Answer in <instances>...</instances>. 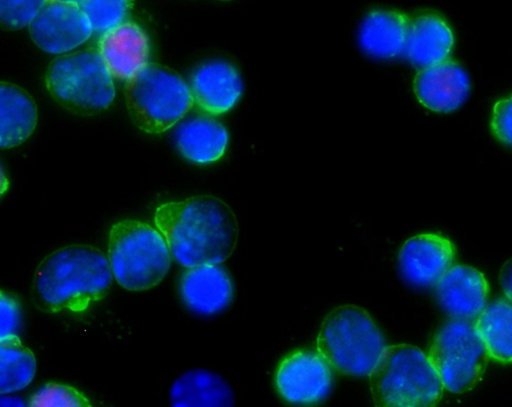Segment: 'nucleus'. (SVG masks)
<instances>
[{
    "instance_id": "obj_1",
    "label": "nucleus",
    "mask_w": 512,
    "mask_h": 407,
    "mask_svg": "<svg viewBox=\"0 0 512 407\" xmlns=\"http://www.w3.org/2000/svg\"><path fill=\"white\" fill-rule=\"evenodd\" d=\"M154 224L172 258L184 268L223 263L233 253L239 234L232 209L212 195L164 202L154 211Z\"/></svg>"
},
{
    "instance_id": "obj_2",
    "label": "nucleus",
    "mask_w": 512,
    "mask_h": 407,
    "mask_svg": "<svg viewBox=\"0 0 512 407\" xmlns=\"http://www.w3.org/2000/svg\"><path fill=\"white\" fill-rule=\"evenodd\" d=\"M113 272L108 256L88 244H72L54 250L38 264L30 298L44 313H82L110 291Z\"/></svg>"
},
{
    "instance_id": "obj_3",
    "label": "nucleus",
    "mask_w": 512,
    "mask_h": 407,
    "mask_svg": "<svg viewBox=\"0 0 512 407\" xmlns=\"http://www.w3.org/2000/svg\"><path fill=\"white\" fill-rule=\"evenodd\" d=\"M373 402L381 407H431L444 386L428 356L405 343L385 348L368 376Z\"/></svg>"
},
{
    "instance_id": "obj_4",
    "label": "nucleus",
    "mask_w": 512,
    "mask_h": 407,
    "mask_svg": "<svg viewBox=\"0 0 512 407\" xmlns=\"http://www.w3.org/2000/svg\"><path fill=\"white\" fill-rule=\"evenodd\" d=\"M316 347L333 370L347 376L366 377L387 345L382 331L365 309L345 304L325 316Z\"/></svg>"
},
{
    "instance_id": "obj_5",
    "label": "nucleus",
    "mask_w": 512,
    "mask_h": 407,
    "mask_svg": "<svg viewBox=\"0 0 512 407\" xmlns=\"http://www.w3.org/2000/svg\"><path fill=\"white\" fill-rule=\"evenodd\" d=\"M107 256L115 280L129 291L157 286L168 273L172 258L157 227L136 219H123L111 226Z\"/></svg>"
},
{
    "instance_id": "obj_6",
    "label": "nucleus",
    "mask_w": 512,
    "mask_h": 407,
    "mask_svg": "<svg viewBox=\"0 0 512 407\" xmlns=\"http://www.w3.org/2000/svg\"><path fill=\"white\" fill-rule=\"evenodd\" d=\"M125 100L135 125L150 134H160L178 123L193 107L190 86L174 70L149 63L126 81Z\"/></svg>"
},
{
    "instance_id": "obj_7",
    "label": "nucleus",
    "mask_w": 512,
    "mask_h": 407,
    "mask_svg": "<svg viewBox=\"0 0 512 407\" xmlns=\"http://www.w3.org/2000/svg\"><path fill=\"white\" fill-rule=\"evenodd\" d=\"M45 82L56 102L81 115L105 110L116 94L112 75L96 50L55 58L48 66Z\"/></svg>"
},
{
    "instance_id": "obj_8",
    "label": "nucleus",
    "mask_w": 512,
    "mask_h": 407,
    "mask_svg": "<svg viewBox=\"0 0 512 407\" xmlns=\"http://www.w3.org/2000/svg\"><path fill=\"white\" fill-rule=\"evenodd\" d=\"M427 356L444 389L457 394L476 386L490 359L474 321L454 318L437 330Z\"/></svg>"
},
{
    "instance_id": "obj_9",
    "label": "nucleus",
    "mask_w": 512,
    "mask_h": 407,
    "mask_svg": "<svg viewBox=\"0 0 512 407\" xmlns=\"http://www.w3.org/2000/svg\"><path fill=\"white\" fill-rule=\"evenodd\" d=\"M275 385L281 397L290 403L314 404L331 390L332 367L318 351L296 350L279 363Z\"/></svg>"
},
{
    "instance_id": "obj_10",
    "label": "nucleus",
    "mask_w": 512,
    "mask_h": 407,
    "mask_svg": "<svg viewBox=\"0 0 512 407\" xmlns=\"http://www.w3.org/2000/svg\"><path fill=\"white\" fill-rule=\"evenodd\" d=\"M28 28L33 42L50 54L69 52L93 33L80 5L57 0H48Z\"/></svg>"
},
{
    "instance_id": "obj_11",
    "label": "nucleus",
    "mask_w": 512,
    "mask_h": 407,
    "mask_svg": "<svg viewBox=\"0 0 512 407\" xmlns=\"http://www.w3.org/2000/svg\"><path fill=\"white\" fill-rule=\"evenodd\" d=\"M455 247L446 237L423 233L406 240L398 253L402 278L418 288L435 286L454 264Z\"/></svg>"
},
{
    "instance_id": "obj_12",
    "label": "nucleus",
    "mask_w": 512,
    "mask_h": 407,
    "mask_svg": "<svg viewBox=\"0 0 512 407\" xmlns=\"http://www.w3.org/2000/svg\"><path fill=\"white\" fill-rule=\"evenodd\" d=\"M178 290L184 305L203 316L223 311L234 296L232 278L220 264L186 267L179 277Z\"/></svg>"
},
{
    "instance_id": "obj_13",
    "label": "nucleus",
    "mask_w": 512,
    "mask_h": 407,
    "mask_svg": "<svg viewBox=\"0 0 512 407\" xmlns=\"http://www.w3.org/2000/svg\"><path fill=\"white\" fill-rule=\"evenodd\" d=\"M435 293L451 318L475 321L487 305L489 286L476 268L455 264L435 285Z\"/></svg>"
},
{
    "instance_id": "obj_14",
    "label": "nucleus",
    "mask_w": 512,
    "mask_h": 407,
    "mask_svg": "<svg viewBox=\"0 0 512 407\" xmlns=\"http://www.w3.org/2000/svg\"><path fill=\"white\" fill-rule=\"evenodd\" d=\"M97 51L112 77L120 80H130L149 64V38L134 22L126 21L103 33Z\"/></svg>"
},
{
    "instance_id": "obj_15",
    "label": "nucleus",
    "mask_w": 512,
    "mask_h": 407,
    "mask_svg": "<svg viewBox=\"0 0 512 407\" xmlns=\"http://www.w3.org/2000/svg\"><path fill=\"white\" fill-rule=\"evenodd\" d=\"M194 103L209 115L231 110L243 92L237 68L223 60H213L197 67L190 80Z\"/></svg>"
},
{
    "instance_id": "obj_16",
    "label": "nucleus",
    "mask_w": 512,
    "mask_h": 407,
    "mask_svg": "<svg viewBox=\"0 0 512 407\" xmlns=\"http://www.w3.org/2000/svg\"><path fill=\"white\" fill-rule=\"evenodd\" d=\"M470 82L465 70L453 60L422 68L414 79L419 102L436 112H451L466 100Z\"/></svg>"
},
{
    "instance_id": "obj_17",
    "label": "nucleus",
    "mask_w": 512,
    "mask_h": 407,
    "mask_svg": "<svg viewBox=\"0 0 512 407\" xmlns=\"http://www.w3.org/2000/svg\"><path fill=\"white\" fill-rule=\"evenodd\" d=\"M409 22L410 18L399 11H370L358 31L362 51L376 59H392L403 54Z\"/></svg>"
},
{
    "instance_id": "obj_18",
    "label": "nucleus",
    "mask_w": 512,
    "mask_h": 407,
    "mask_svg": "<svg viewBox=\"0 0 512 407\" xmlns=\"http://www.w3.org/2000/svg\"><path fill=\"white\" fill-rule=\"evenodd\" d=\"M453 47V34L440 16L423 13L410 19L404 55L422 69L447 59Z\"/></svg>"
},
{
    "instance_id": "obj_19",
    "label": "nucleus",
    "mask_w": 512,
    "mask_h": 407,
    "mask_svg": "<svg viewBox=\"0 0 512 407\" xmlns=\"http://www.w3.org/2000/svg\"><path fill=\"white\" fill-rule=\"evenodd\" d=\"M179 152L189 161L210 164L219 160L228 145L225 126L211 116L198 115L181 122L174 134Z\"/></svg>"
},
{
    "instance_id": "obj_20",
    "label": "nucleus",
    "mask_w": 512,
    "mask_h": 407,
    "mask_svg": "<svg viewBox=\"0 0 512 407\" xmlns=\"http://www.w3.org/2000/svg\"><path fill=\"white\" fill-rule=\"evenodd\" d=\"M174 407H231L233 390L224 378L210 370L193 369L180 375L170 389Z\"/></svg>"
},
{
    "instance_id": "obj_21",
    "label": "nucleus",
    "mask_w": 512,
    "mask_h": 407,
    "mask_svg": "<svg viewBox=\"0 0 512 407\" xmlns=\"http://www.w3.org/2000/svg\"><path fill=\"white\" fill-rule=\"evenodd\" d=\"M37 124V107L28 92L2 81L0 86V146L13 148L23 143Z\"/></svg>"
},
{
    "instance_id": "obj_22",
    "label": "nucleus",
    "mask_w": 512,
    "mask_h": 407,
    "mask_svg": "<svg viewBox=\"0 0 512 407\" xmlns=\"http://www.w3.org/2000/svg\"><path fill=\"white\" fill-rule=\"evenodd\" d=\"M489 358L512 363V301L505 296L487 304L474 321Z\"/></svg>"
},
{
    "instance_id": "obj_23",
    "label": "nucleus",
    "mask_w": 512,
    "mask_h": 407,
    "mask_svg": "<svg viewBox=\"0 0 512 407\" xmlns=\"http://www.w3.org/2000/svg\"><path fill=\"white\" fill-rule=\"evenodd\" d=\"M36 373L34 353L18 335L0 339V393L8 394L27 387Z\"/></svg>"
},
{
    "instance_id": "obj_24",
    "label": "nucleus",
    "mask_w": 512,
    "mask_h": 407,
    "mask_svg": "<svg viewBox=\"0 0 512 407\" xmlns=\"http://www.w3.org/2000/svg\"><path fill=\"white\" fill-rule=\"evenodd\" d=\"M80 7L93 32L103 34L126 22L132 0H83Z\"/></svg>"
},
{
    "instance_id": "obj_25",
    "label": "nucleus",
    "mask_w": 512,
    "mask_h": 407,
    "mask_svg": "<svg viewBox=\"0 0 512 407\" xmlns=\"http://www.w3.org/2000/svg\"><path fill=\"white\" fill-rule=\"evenodd\" d=\"M32 407H88L89 399L75 387L48 382L38 389L29 400Z\"/></svg>"
},
{
    "instance_id": "obj_26",
    "label": "nucleus",
    "mask_w": 512,
    "mask_h": 407,
    "mask_svg": "<svg viewBox=\"0 0 512 407\" xmlns=\"http://www.w3.org/2000/svg\"><path fill=\"white\" fill-rule=\"evenodd\" d=\"M48 0H0L3 28L17 30L28 26Z\"/></svg>"
},
{
    "instance_id": "obj_27",
    "label": "nucleus",
    "mask_w": 512,
    "mask_h": 407,
    "mask_svg": "<svg viewBox=\"0 0 512 407\" xmlns=\"http://www.w3.org/2000/svg\"><path fill=\"white\" fill-rule=\"evenodd\" d=\"M0 339L18 335L22 320V306L17 295L1 290L0 296Z\"/></svg>"
},
{
    "instance_id": "obj_28",
    "label": "nucleus",
    "mask_w": 512,
    "mask_h": 407,
    "mask_svg": "<svg viewBox=\"0 0 512 407\" xmlns=\"http://www.w3.org/2000/svg\"><path fill=\"white\" fill-rule=\"evenodd\" d=\"M491 128L501 142L512 146V96L495 104Z\"/></svg>"
},
{
    "instance_id": "obj_29",
    "label": "nucleus",
    "mask_w": 512,
    "mask_h": 407,
    "mask_svg": "<svg viewBox=\"0 0 512 407\" xmlns=\"http://www.w3.org/2000/svg\"><path fill=\"white\" fill-rule=\"evenodd\" d=\"M499 282L504 296L512 301V257L501 268Z\"/></svg>"
},
{
    "instance_id": "obj_30",
    "label": "nucleus",
    "mask_w": 512,
    "mask_h": 407,
    "mask_svg": "<svg viewBox=\"0 0 512 407\" xmlns=\"http://www.w3.org/2000/svg\"><path fill=\"white\" fill-rule=\"evenodd\" d=\"M0 405L1 406H23L24 403L19 398L11 397V396L5 397L4 394H2V396L0 398Z\"/></svg>"
},
{
    "instance_id": "obj_31",
    "label": "nucleus",
    "mask_w": 512,
    "mask_h": 407,
    "mask_svg": "<svg viewBox=\"0 0 512 407\" xmlns=\"http://www.w3.org/2000/svg\"><path fill=\"white\" fill-rule=\"evenodd\" d=\"M57 1L69 2V3H75V4L80 5V4L82 3V1H83V0H57Z\"/></svg>"
},
{
    "instance_id": "obj_32",
    "label": "nucleus",
    "mask_w": 512,
    "mask_h": 407,
    "mask_svg": "<svg viewBox=\"0 0 512 407\" xmlns=\"http://www.w3.org/2000/svg\"><path fill=\"white\" fill-rule=\"evenodd\" d=\"M222 1H229V0H222Z\"/></svg>"
}]
</instances>
